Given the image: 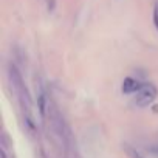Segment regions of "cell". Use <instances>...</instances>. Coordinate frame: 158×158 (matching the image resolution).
<instances>
[{
  "instance_id": "6da1fadb",
  "label": "cell",
  "mask_w": 158,
  "mask_h": 158,
  "mask_svg": "<svg viewBox=\"0 0 158 158\" xmlns=\"http://www.w3.org/2000/svg\"><path fill=\"white\" fill-rule=\"evenodd\" d=\"M156 89L152 85V84H144L139 87L138 93H136V98H135V102L136 106L139 107H147L150 106L155 99H156Z\"/></svg>"
},
{
  "instance_id": "7a4b0ae2",
  "label": "cell",
  "mask_w": 158,
  "mask_h": 158,
  "mask_svg": "<svg viewBox=\"0 0 158 158\" xmlns=\"http://www.w3.org/2000/svg\"><path fill=\"white\" fill-rule=\"evenodd\" d=\"M139 87H141V85L135 81V79H132V77H127L126 81L123 82V92H124V93H133V92H138Z\"/></svg>"
},
{
  "instance_id": "3957f363",
  "label": "cell",
  "mask_w": 158,
  "mask_h": 158,
  "mask_svg": "<svg viewBox=\"0 0 158 158\" xmlns=\"http://www.w3.org/2000/svg\"><path fill=\"white\" fill-rule=\"evenodd\" d=\"M123 147H124L126 153H127L130 158H144V156H143V155H141V153L135 149V147H132V146H129V144H124Z\"/></svg>"
}]
</instances>
